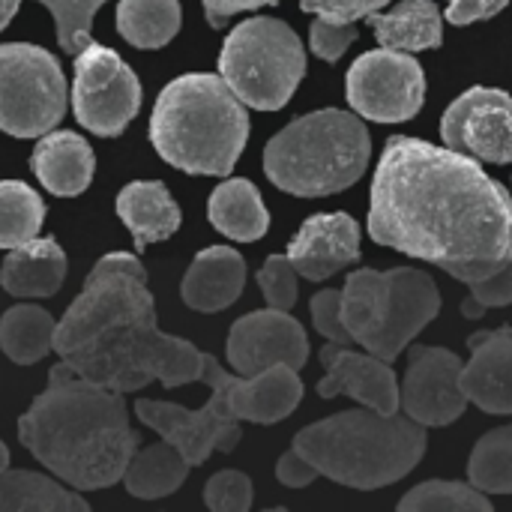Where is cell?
I'll return each mask as SVG.
<instances>
[{"instance_id": "cell-1", "label": "cell", "mask_w": 512, "mask_h": 512, "mask_svg": "<svg viewBox=\"0 0 512 512\" xmlns=\"http://www.w3.org/2000/svg\"><path fill=\"white\" fill-rule=\"evenodd\" d=\"M369 237L429 261L459 282L512 261V195L477 159L411 135H393L369 192Z\"/></svg>"}, {"instance_id": "cell-2", "label": "cell", "mask_w": 512, "mask_h": 512, "mask_svg": "<svg viewBox=\"0 0 512 512\" xmlns=\"http://www.w3.org/2000/svg\"><path fill=\"white\" fill-rule=\"evenodd\" d=\"M54 351L81 378L117 393H138L150 381L183 387L201 381L204 351L156 327L147 273L129 252L96 261L81 294L54 330Z\"/></svg>"}, {"instance_id": "cell-3", "label": "cell", "mask_w": 512, "mask_h": 512, "mask_svg": "<svg viewBox=\"0 0 512 512\" xmlns=\"http://www.w3.org/2000/svg\"><path fill=\"white\" fill-rule=\"evenodd\" d=\"M18 441L72 489H108L123 480L138 435L123 393L81 378L69 363L51 369L45 393L18 420Z\"/></svg>"}, {"instance_id": "cell-4", "label": "cell", "mask_w": 512, "mask_h": 512, "mask_svg": "<svg viewBox=\"0 0 512 512\" xmlns=\"http://www.w3.org/2000/svg\"><path fill=\"white\" fill-rule=\"evenodd\" d=\"M150 141L186 174L228 177L249 141V114L222 75H180L153 105Z\"/></svg>"}, {"instance_id": "cell-5", "label": "cell", "mask_w": 512, "mask_h": 512, "mask_svg": "<svg viewBox=\"0 0 512 512\" xmlns=\"http://www.w3.org/2000/svg\"><path fill=\"white\" fill-rule=\"evenodd\" d=\"M426 426L399 414L345 411L306 426L294 450L318 474L348 489L372 492L405 480L426 456Z\"/></svg>"}, {"instance_id": "cell-6", "label": "cell", "mask_w": 512, "mask_h": 512, "mask_svg": "<svg viewBox=\"0 0 512 512\" xmlns=\"http://www.w3.org/2000/svg\"><path fill=\"white\" fill-rule=\"evenodd\" d=\"M372 159L366 123L339 108L291 120L264 147L270 183L297 198H324L354 186Z\"/></svg>"}, {"instance_id": "cell-7", "label": "cell", "mask_w": 512, "mask_h": 512, "mask_svg": "<svg viewBox=\"0 0 512 512\" xmlns=\"http://www.w3.org/2000/svg\"><path fill=\"white\" fill-rule=\"evenodd\" d=\"M441 312L435 279L414 267L357 270L342 288V321L357 345L393 363Z\"/></svg>"}, {"instance_id": "cell-8", "label": "cell", "mask_w": 512, "mask_h": 512, "mask_svg": "<svg viewBox=\"0 0 512 512\" xmlns=\"http://www.w3.org/2000/svg\"><path fill=\"white\" fill-rule=\"evenodd\" d=\"M219 75L243 105L279 111L306 75V51L285 21L258 15L228 33Z\"/></svg>"}, {"instance_id": "cell-9", "label": "cell", "mask_w": 512, "mask_h": 512, "mask_svg": "<svg viewBox=\"0 0 512 512\" xmlns=\"http://www.w3.org/2000/svg\"><path fill=\"white\" fill-rule=\"evenodd\" d=\"M66 114V78L54 54L27 42L0 45V129L15 138L51 132Z\"/></svg>"}, {"instance_id": "cell-10", "label": "cell", "mask_w": 512, "mask_h": 512, "mask_svg": "<svg viewBox=\"0 0 512 512\" xmlns=\"http://www.w3.org/2000/svg\"><path fill=\"white\" fill-rule=\"evenodd\" d=\"M222 366L213 354H204L201 381L210 387V399L198 411H186L174 402H156V399H138L135 414L144 426L159 432L162 441L180 450V456L189 462V468H198L210 459V453H231L240 444V426L237 414L228 402Z\"/></svg>"}, {"instance_id": "cell-11", "label": "cell", "mask_w": 512, "mask_h": 512, "mask_svg": "<svg viewBox=\"0 0 512 512\" xmlns=\"http://www.w3.org/2000/svg\"><path fill=\"white\" fill-rule=\"evenodd\" d=\"M141 108V84L135 72L105 45L93 39L75 54L72 111L93 135H120Z\"/></svg>"}, {"instance_id": "cell-12", "label": "cell", "mask_w": 512, "mask_h": 512, "mask_svg": "<svg viewBox=\"0 0 512 512\" xmlns=\"http://www.w3.org/2000/svg\"><path fill=\"white\" fill-rule=\"evenodd\" d=\"M345 96L366 120L405 123L417 117L426 102V72L408 51H366L345 75Z\"/></svg>"}, {"instance_id": "cell-13", "label": "cell", "mask_w": 512, "mask_h": 512, "mask_svg": "<svg viewBox=\"0 0 512 512\" xmlns=\"http://www.w3.org/2000/svg\"><path fill=\"white\" fill-rule=\"evenodd\" d=\"M444 147L477 162H512V96L498 87L465 90L441 120Z\"/></svg>"}, {"instance_id": "cell-14", "label": "cell", "mask_w": 512, "mask_h": 512, "mask_svg": "<svg viewBox=\"0 0 512 512\" xmlns=\"http://www.w3.org/2000/svg\"><path fill=\"white\" fill-rule=\"evenodd\" d=\"M462 369L465 363L459 360V354L447 348L411 345L405 384L399 390V408H405V414L426 429L456 423L468 408Z\"/></svg>"}, {"instance_id": "cell-15", "label": "cell", "mask_w": 512, "mask_h": 512, "mask_svg": "<svg viewBox=\"0 0 512 512\" xmlns=\"http://www.w3.org/2000/svg\"><path fill=\"white\" fill-rule=\"evenodd\" d=\"M309 360V339L297 318L282 309L249 312L234 321L228 333V363L237 375H258L270 366L303 369Z\"/></svg>"}, {"instance_id": "cell-16", "label": "cell", "mask_w": 512, "mask_h": 512, "mask_svg": "<svg viewBox=\"0 0 512 512\" xmlns=\"http://www.w3.org/2000/svg\"><path fill=\"white\" fill-rule=\"evenodd\" d=\"M321 366L327 375L318 381L321 399L333 396H351L360 405L378 411V414H399V381L387 360L375 354H357L351 345H324Z\"/></svg>"}, {"instance_id": "cell-17", "label": "cell", "mask_w": 512, "mask_h": 512, "mask_svg": "<svg viewBox=\"0 0 512 512\" xmlns=\"http://www.w3.org/2000/svg\"><path fill=\"white\" fill-rule=\"evenodd\" d=\"M288 261L297 276L324 282L360 261V225L348 213L309 216L288 246Z\"/></svg>"}, {"instance_id": "cell-18", "label": "cell", "mask_w": 512, "mask_h": 512, "mask_svg": "<svg viewBox=\"0 0 512 512\" xmlns=\"http://www.w3.org/2000/svg\"><path fill=\"white\" fill-rule=\"evenodd\" d=\"M471 363L462 369V390L486 414H512V327L480 330L468 339Z\"/></svg>"}, {"instance_id": "cell-19", "label": "cell", "mask_w": 512, "mask_h": 512, "mask_svg": "<svg viewBox=\"0 0 512 512\" xmlns=\"http://www.w3.org/2000/svg\"><path fill=\"white\" fill-rule=\"evenodd\" d=\"M222 381H225V393L237 420H249L261 426L291 417L303 399V381L297 369L282 366V363L258 375H231L225 369Z\"/></svg>"}, {"instance_id": "cell-20", "label": "cell", "mask_w": 512, "mask_h": 512, "mask_svg": "<svg viewBox=\"0 0 512 512\" xmlns=\"http://www.w3.org/2000/svg\"><path fill=\"white\" fill-rule=\"evenodd\" d=\"M246 285V261L237 249L210 246L201 249L192 267L183 276L180 294L183 303L195 312H222L243 294Z\"/></svg>"}, {"instance_id": "cell-21", "label": "cell", "mask_w": 512, "mask_h": 512, "mask_svg": "<svg viewBox=\"0 0 512 512\" xmlns=\"http://www.w3.org/2000/svg\"><path fill=\"white\" fill-rule=\"evenodd\" d=\"M30 168L36 180L60 198L81 195L96 171V159L90 144L78 132H45L30 156Z\"/></svg>"}, {"instance_id": "cell-22", "label": "cell", "mask_w": 512, "mask_h": 512, "mask_svg": "<svg viewBox=\"0 0 512 512\" xmlns=\"http://www.w3.org/2000/svg\"><path fill=\"white\" fill-rule=\"evenodd\" d=\"M66 279V255L51 237H33L15 246L0 267V285L12 297H51Z\"/></svg>"}, {"instance_id": "cell-23", "label": "cell", "mask_w": 512, "mask_h": 512, "mask_svg": "<svg viewBox=\"0 0 512 512\" xmlns=\"http://www.w3.org/2000/svg\"><path fill=\"white\" fill-rule=\"evenodd\" d=\"M117 216L132 231L135 249L168 240L180 228V207L159 180H135L117 195Z\"/></svg>"}, {"instance_id": "cell-24", "label": "cell", "mask_w": 512, "mask_h": 512, "mask_svg": "<svg viewBox=\"0 0 512 512\" xmlns=\"http://www.w3.org/2000/svg\"><path fill=\"white\" fill-rule=\"evenodd\" d=\"M381 48L393 51H426L438 48L444 39V21L435 0H402L390 12L366 15Z\"/></svg>"}, {"instance_id": "cell-25", "label": "cell", "mask_w": 512, "mask_h": 512, "mask_svg": "<svg viewBox=\"0 0 512 512\" xmlns=\"http://www.w3.org/2000/svg\"><path fill=\"white\" fill-rule=\"evenodd\" d=\"M207 216L216 231L240 243L261 240L270 228V213L261 201L258 186L243 177H231L213 189Z\"/></svg>"}, {"instance_id": "cell-26", "label": "cell", "mask_w": 512, "mask_h": 512, "mask_svg": "<svg viewBox=\"0 0 512 512\" xmlns=\"http://www.w3.org/2000/svg\"><path fill=\"white\" fill-rule=\"evenodd\" d=\"M186 474H189V462L180 456L177 447L162 441V444L144 447L141 453L135 450V456L123 474V486L132 498L153 501V498L174 495L183 486Z\"/></svg>"}, {"instance_id": "cell-27", "label": "cell", "mask_w": 512, "mask_h": 512, "mask_svg": "<svg viewBox=\"0 0 512 512\" xmlns=\"http://www.w3.org/2000/svg\"><path fill=\"white\" fill-rule=\"evenodd\" d=\"M87 512L90 504L33 471H0V512Z\"/></svg>"}, {"instance_id": "cell-28", "label": "cell", "mask_w": 512, "mask_h": 512, "mask_svg": "<svg viewBox=\"0 0 512 512\" xmlns=\"http://www.w3.org/2000/svg\"><path fill=\"white\" fill-rule=\"evenodd\" d=\"M54 330L57 321L45 309L24 303L12 306L0 318V351L18 366H33L54 351Z\"/></svg>"}, {"instance_id": "cell-29", "label": "cell", "mask_w": 512, "mask_h": 512, "mask_svg": "<svg viewBox=\"0 0 512 512\" xmlns=\"http://www.w3.org/2000/svg\"><path fill=\"white\" fill-rule=\"evenodd\" d=\"M117 30L135 48H162L180 30L177 0H120Z\"/></svg>"}, {"instance_id": "cell-30", "label": "cell", "mask_w": 512, "mask_h": 512, "mask_svg": "<svg viewBox=\"0 0 512 512\" xmlns=\"http://www.w3.org/2000/svg\"><path fill=\"white\" fill-rule=\"evenodd\" d=\"M45 219V201L21 180H0V249L33 240Z\"/></svg>"}, {"instance_id": "cell-31", "label": "cell", "mask_w": 512, "mask_h": 512, "mask_svg": "<svg viewBox=\"0 0 512 512\" xmlns=\"http://www.w3.org/2000/svg\"><path fill=\"white\" fill-rule=\"evenodd\" d=\"M468 480L483 495H512V426L483 435L468 462Z\"/></svg>"}, {"instance_id": "cell-32", "label": "cell", "mask_w": 512, "mask_h": 512, "mask_svg": "<svg viewBox=\"0 0 512 512\" xmlns=\"http://www.w3.org/2000/svg\"><path fill=\"white\" fill-rule=\"evenodd\" d=\"M402 512H492L489 495L471 483L456 480H429L414 486L402 501Z\"/></svg>"}, {"instance_id": "cell-33", "label": "cell", "mask_w": 512, "mask_h": 512, "mask_svg": "<svg viewBox=\"0 0 512 512\" xmlns=\"http://www.w3.org/2000/svg\"><path fill=\"white\" fill-rule=\"evenodd\" d=\"M51 9L54 21H57V39L60 48L69 54H78L87 42H90V24L93 15L99 12V6L105 0H39Z\"/></svg>"}, {"instance_id": "cell-34", "label": "cell", "mask_w": 512, "mask_h": 512, "mask_svg": "<svg viewBox=\"0 0 512 512\" xmlns=\"http://www.w3.org/2000/svg\"><path fill=\"white\" fill-rule=\"evenodd\" d=\"M471 288V297L462 300V315L465 318H483L486 309H501V306H510L512 303V261L504 264L501 270L483 276V279H474L468 282Z\"/></svg>"}, {"instance_id": "cell-35", "label": "cell", "mask_w": 512, "mask_h": 512, "mask_svg": "<svg viewBox=\"0 0 512 512\" xmlns=\"http://www.w3.org/2000/svg\"><path fill=\"white\" fill-rule=\"evenodd\" d=\"M204 504L213 512H246L252 507V480L240 471H219L204 486Z\"/></svg>"}, {"instance_id": "cell-36", "label": "cell", "mask_w": 512, "mask_h": 512, "mask_svg": "<svg viewBox=\"0 0 512 512\" xmlns=\"http://www.w3.org/2000/svg\"><path fill=\"white\" fill-rule=\"evenodd\" d=\"M258 288L264 291L270 309L288 312L297 303V270L288 255H270L258 270Z\"/></svg>"}, {"instance_id": "cell-37", "label": "cell", "mask_w": 512, "mask_h": 512, "mask_svg": "<svg viewBox=\"0 0 512 512\" xmlns=\"http://www.w3.org/2000/svg\"><path fill=\"white\" fill-rule=\"evenodd\" d=\"M309 312H312V324L315 330L327 339V342H336V345H351V333L342 321V291H321L312 297L309 303Z\"/></svg>"}, {"instance_id": "cell-38", "label": "cell", "mask_w": 512, "mask_h": 512, "mask_svg": "<svg viewBox=\"0 0 512 512\" xmlns=\"http://www.w3.org/2000/svg\"><path fill=\"white\" fill-rule=\"evenodd\" d=\"M357 36L360 33L354 24H339V21H327V18H315L312 30H309L312 51L327 63H336L348 51V45L357 42Z\"/></svg>"}, {"instance_id": "cell-39", "label": "cell", "mask_w": 512, "mask_h": 512, "mask_svg": "<svg viewBox=\"0 0 512 512\" xmlns=\"http://www.w3.org/2000/svg\"><path fill=\"white\" fill-rule=\"evenodd\" d=\"M390 0H300L303 12H312L327 21L354 24L357 18H366L378 9H384Z\"/></svg>"}, {"instance_id": "cell-40", "label": "cell", "mask_w": 512, "mask_h": 512, "mask_svg": "<svg viewBox=\"0 0 512 512\" xmlns=\"http://www.w3.org/2000/svg\"><path fill=\"white\" fill-rule=\"evenodd\" d=\"M276 477H279V483L288 486V489H306V486H312L321 474L315 471V465H312L306 456H300L297 450H288V453L279 459V465H276Z\"/></svg>"}, {"instance_id": "cell-41", "label": "cell", "mask_w": 512, "mask_h": 512, "mask_svg": "<svg viewBox=\"0 0 512 512\" xmlns=\"http://www.w3.org/2000/svg\"><path fill=\"white\" fill-rule=\"evenodd\" d=\"M510 0H447V21L450 24H474L483 18L498 15Z\"/></svg>"}, {"instance_id": "cell-42", "label": "cell", "mask_w": 512, "mask_h": 512, "mask_svg": "<svg viewBox=\"0 0 512 512\" xmlns=\"http://www.w3.org/2000/svg\"><path fill=\"white\" fill-rule=\"evenodd\" d=\"M204 3V12H207V21L213 27H222L231 15L237 12H249V9H261V6H270L276 0H201Z\"/></svg>"}, {"instance_id": "cell-43", "label": "cell", "mask_w": 512, "mask_h": 512, "mask_svg": "<svg viewBox=\"0 0 512 512\" xmlns=\"http://www.w3.org/2000/svg\"><path fill=\"white\" fill-rule=\"evenodd\" d=\"M18 3H21V0H0V30L12 21V15H15Z\"/></svg>"}, {"instance_id": "cell-44", "label": "cell", "mask_w": 512, "mask_h": 512, "mask_svg": "<svg viewBox=\"0 0 512 512\" xmlns=\"http://www.w3.org/2000/svg\"><path fill=\"white\" fill-rule=\"evenodd\" d=\"M6 465H9V450H6V444L0 441V471H6Z\"/></svg>"}]
</instances>
